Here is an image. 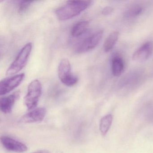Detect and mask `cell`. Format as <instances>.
Returning a JSON list of instances; mask_svg holds the SVG:
<instances>
[{"label":"cell","instance_id":"cell-1","mask_svg":"<svg viewBox=\"0 0 153 153\" xmlns=\"http://www.w3.org/2000/svg\"><path fill=\"white\" fill-rule=\"evenodd\" d=\"M91 1H69L57 9L55 14L59 20L65 21L78 16L92 4Z\"/></svg>","mask_w":153,"mask_h":153},{"label":"cell","instance_id":"cell-2","mask_svg":"<svg viewBox=\"0 0 153 153\" xmlns=\"http://www.w3.org/2000/svg\"><path fill=\"white\" fill-rule=\"evenodd\" d=\"M32 43H28L19 53L15 60L6 71V75L12 76L21 71L26 65L32 50Z\"/></svg>","mask_w":153,"mask_h":153},{"label":"cell","instance_id":"cell-3","mask_svg":"<svg viewBox=\"0 0 153 153\" xmlns=\"http://www.w3.org/2000/svg\"><path fill=\"white\" fill-rule=\"evenodd\" d=\"M42 84L37 79L33 80L27 88V93L25 97L24 101L28 110L35 109L42 94Z\"/></svg>","mask_w":153,"mask_h":153},{"label":"cell","instance_id":"cell-4","mask_svg":"<svg viewBox=\"0 0 153 153\" xmlns=\"http://www.w3.org/2000/svg\"><path fill=\"white\" fill-rule=\"evenodd\" d=\"M103 31L100 30L91 34L81 40L76 45L75 51L78 53H85L94 50L101 42Z\"/></svg>","mask_w":153,"mask_h":153},{"label":"cell","instance_id":"cell-5","mask_svg":"<svg viewBox=\"0 0 153 153\" xmlns=\"http://www.w3.org/2000/svg\"><path fill=\"white\" fill-rule=\"evenodd\" d=\"M58 71L60 80L67 86H73L78 81L77 77L71 72V65L67 59H63L61 60Z\"/></svg>","mask_w":153,"mask_h":153},{"label":"cell","instance_id":"cell-6","mask_svg":"<svg viewBox=\"0 0 153 153\" xmlns=\"http://www.w3.org/2000/svg\"><path fill=\"white\" fill-rule=\"evenodd\" d=\"M25 77V73H21L2 79L0 83V95H4L14 90L20 85Z\"/></svg>","mask_w":153,"mask_h":153},{"label":"cell","instance_id":"cell-7","mask_svg":"<svg viewBox=\"0 0 153 153\" xmlns=\"http://www.w3.org/2000/svg\"><path fill=\"white\" fill-rule=\"evenodd\" d=\"M1 141L4 147L9 151L22 153L26 152L28 149L25 144L9 136H1Z\"/></svg>","mask_w":153,"mask_h":153},{"label":"cell","instance_id":"cell-8","mask_svg":"<svg viewBox=\"0 0 153 153\" xmlns=\"http://www.w3.org/2000/svg\"><path fill=\"white\" fill-rule=\"evenodd\" d=\"M46 110L43 107H39L24 114L19 120V122L24 123H35L42 121L45 118Z\"/></svg>","mask_w":153,"mask_h":153},{"label":"cell","instance_id":"cell-9","mask_svg":"<svg viewBox=\"0 0 153 153\" xmlns=\"http://www.w3.org/2000/svg\"><path fill=\"white\" fill-rule=\"evenodd\" d=\"M153 51V42H147L134 53L132 55V60L138 62L145 61L151 56Z\"/></svg>","mask_w":153,"mask_h":153},{"label":"cell","instance_id":"cell-10","mask_svg":"<svg viewBox=\"0 0 153 153\" xmlns=\"http://www.w3.org/2000/svg\"><path fill=\"white\" fill-rule=\"evenodd\" d=\"M20 95V91H17L8 96L1 97L0 108L1 111L6 114L11 113L15 103L19 99Z\"/></svg>","mask_w":153,"mask_h":153},{"label":"cell","instance_id":"cell-11","mask_svg":"<svg viewBox=\"0 0 153 153\" xmlns=\"http://www.w3.org/2000/svg\"><path fill=\"white\" fill-rule=\"evenodd\" d=\"M88 25L89 23L86 20H82L78 22L71 28V36L74 37H78L84 34L87 30Z\"/></svg>","mask_w":153,"mask_h":153},{"label":"cell","instance_id":"cell-12","mask_svg":"<svg viewBox=\"0 0 153 153\" xmlns=\"http://www.w3.org/2000/svg\"><path fill=\"white\" fill-rule=\"evenodd\" d=\"M119 32L114 31L111 33L103 45L104 51L105 52H109L112 50L118 41Z\"/></svg>","mask_w":153,"mask_h":153},{"label":"cell","instance_id":"cell-13","mask_svg":"<svg viewBox=\"0 0 153 153\" xmlns=\"http://www.w3.org/2000/svg\"><path fill=\"white\" fill-rule=\"evenodd\" d=\"M124 68L123 60L120 56L114 57L112 62V71L114 76H119L121 75Z\"/></svg>","mask_w":153,"mask_h":153},{"label":"cell","instance_id":"cell-14","mask_svg":"<svg viewBox=\"0 0 153 153\" xmlns=\"http://www.w3.org/2000/svg\"><path fill=\"white\" fill-rule=\"evenodd\" d=\"M112 120V115L111 114H107L101 119L99 125V129L102 136H105L109 131L111 125Z\"/></svg>","mask_w":153,"mask_h":153},{"label":"cell","instance_id":"cell-15","mask_svg":"<svg viewBox=\"0 0 153 153\" xmlns=\"http://www.w3.org/2000/svg\"><path fill=\"white\" fill-rule=\"evenodd\" d=\"M143 11V8L139 5H134L128 9L124 13L126 18H132L138 16Z\"/></svg>","mask_w":153,"mask_h":153},{"label":"cell","instance_id":"cell-16","mask_svg":"<svg viewBox=\"0 0 153 153\" xmlns=\"http://www.w3.org/2000/svg\"><path fill=\"white\" fill-rule=\"evenodd\" d=\"M33 2V1H20L19 4V13L21 15L25 14L28 10L30 6Z\"/></svg>","mask_w":153,"mask_h":153},{"label":"cell","instance_id":"cell-17","mask_svg":"<svg viewBox=\"0 0 153 153\" xmlns=\"http://www.w3.org/2000/svg\"><path fill=\"white\" fill-rule=\"evenodd\" d=\"M114 9L111 7H105L102 11V14L104 16H107L111 15L113 12Z\"/></svg>","mask_w":153,"mask_h":153},{"label":"cell","instance_id":"cell-18","mask_svg":"<svg viewBox=\"0 0 153 153\" xmlns=\"http://www.w3.org/2000/svg\"><path fill=\"white\" fill-rule=\"evenodd\" d=\"M32 153H51V152L48 150L46 149H42V150H38L36 152Z\"/></svg>","mask_w":153,"mask_h":153}]
</instances>
